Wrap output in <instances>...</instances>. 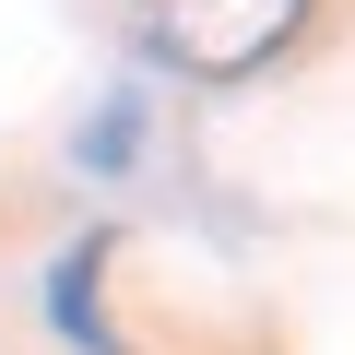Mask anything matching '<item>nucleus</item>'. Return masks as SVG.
Instances as JSON below:
<instances>
[{
    "label": "nucleus",
    "mask_w": 355,
    "mask_h": 355,
    "mask_svg": "<svg viewBox=\"0 0 355 355\" xmlns=\"http://www.w3.org/2000/svg\"><path fill=\"white\" fill-rule=\"evenodd\" d=\"M308 24V0H142V36L178 71H249Z\"/></svg>",
    "instance_id": "f257e3e1"
},
{
    "label": "nucleus",
    "mask_w": 355,
    "mask_h": 355,
    "mask_svg": "<svg viewBox=\"0 0 355 355\" xmlns=\"http://www.w3.org/2000/svg\"><path fill=\"white\" fill-rule=\"evenodd\" d=\"M95 261H107V237H83V249L48 272V308H60V331H71L83 355H119V331H107V308H95Z\"/></svg>",
    "instance_id": "f03ea898"
}]
</instances>
